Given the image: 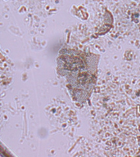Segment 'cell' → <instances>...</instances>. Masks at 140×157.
I'll list each match as a JSON object with an SVG mask.
<instances>
[{
	"instance_id": "6da1fadb",
	"label": "cell",
	"mask_w": 140,
	"mask_h": 157,
	"mask_svg": "<svg viewBox=\"0 0 140 157\" xmlns=\"http://www.w3.org/2000/svg\"><path fill=\"white\" fill-rule=\"evenodd\" d=\"M100 55L64 48L56 58L57 74L65 78L71 98L84 105L89 100L98 81Z\"/></svg>"
}]
</instances>
